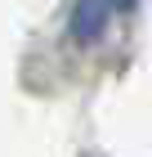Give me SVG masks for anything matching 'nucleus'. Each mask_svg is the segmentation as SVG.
I'll list each match as a JSON object with an SVG mask.
<instances>
[{
    "instance_id": "obj_1",
    "label": "nucleus",
    "mask_w": 152,
    "mask_h": 157,
    "mask_svg": "<svg viewBox=\"0 0 152 157\" xmlns=\"http://www.w3.org/2000/svg\"><path fill=\"white\" fill-rule=\"evenodd\" d=\"M125 5H130V0H81V5H76V18H72L76 40H81V45L98 40L103 27H107V18H112L117 9H125Z\"/></svg>"
}]
</instances>
